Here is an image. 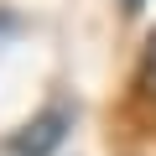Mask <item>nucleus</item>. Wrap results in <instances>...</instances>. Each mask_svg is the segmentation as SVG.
I'll return each instance as SVG.
<instances>
[{
	"label": "nucleus",
	"mask_w": 156,
	"mask_h": 156,
	"mask_svg": "<svg viewBox=\"0 0 156 156\" xmlns=\"http://www.w3.org/2000/svg\"><path fill=\"white\" fill-rule=\"evenodd\" d=\"M68 130H73L68 109H37L21 130L5 135V156H52V151H62Z\"/></svg>",
	"instance_id": "f257e3e1"
},
{
	"label": "nucleus",
	"mask_w": 156,
	"mask_h": 156,
	"mask_svg": "<svg viewBox=\"0 0 156 156\" xmlns=\"http://www.w3.org/2000/svg\"><path fill=\"white\" fill-rule=\"evenodd\" d=\"M135 83H140V94L156 104V26L146 31V47H140V73H135Z\"/></svg>",
	"instance_id": "f03ea898"
},
{
	"label": "nucleus",
	"mask_w": 156,
	"mask_h": 156,
	"mask_svg": "<svg viewBox=\"0 0 156 156\" xmlns=\"http://www.w3.org/2000/svg\"><path fill=\"white\" fill-rule=\"evenodd\" d=\"M16 26H21V16L0 5V42H11V37H16Z\"/></svg>",
	"instance_id": "7ed1b4c3"
},
{
	"label": "nucleus",
	"mask_w": 156,
	"mask_h": 156,
	"mask_svg": "<svg viewBox=\"0 0 156 156\" xmlns=\"http://www.w3.org/2000/svg\"><path fill=\"white\" fill-rule=\"evenodd\" d=\"M140 5H146V0H125V11H130V16H135V11H140Z\"/></svg>",
	"instance_id": "20e7f679"
}]
</instances>
